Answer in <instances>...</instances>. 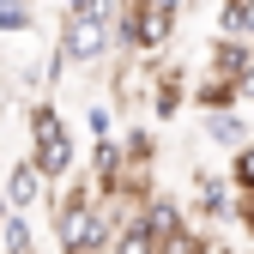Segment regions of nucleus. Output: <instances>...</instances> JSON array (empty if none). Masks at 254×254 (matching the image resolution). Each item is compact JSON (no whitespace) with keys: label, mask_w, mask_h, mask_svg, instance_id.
<instances>
[{"label":"nucleus","mask_w":254,"mask_h":254,"mask_svg":"<svg viewBox=\"0 0 254 254\" xmlns=\"http://www.w3.org/2000/svg\"><path fill=\"white\" fill-rule=\"evenodd\" d=\"M0 194H6V182H0Z\"/></svg>","instance_id":"obj_19"},{"label":"nucleus","mask_w":254,"mask_h":254,"mask_svg":"<svg viewBox=\"0 0 254 254\" xmlns=\"http://www.w3.org/2000/svg\"><path fill=\"white\" fill-rule=\"evenodd\" d=\"M236 206H242V188H236V182L212 176V170L194 176V212L206 218V224H224V218H236Z\"/></svg>","instance_id":"obj_3"},{"label":"nucleus","mask_w":254,"mask_h":254,"mask_svg":"<svg viewBox=\"0 0 254 254\" xmlns=\"http://www.w3.org/2000/svg\"><path fill=\"white\" fill-rule=\"evenodd\" d=\"M115 49V18L109 12H67L61 18V55L67 67H97Z\"/></svg>","instance_id":"obj_2"},{"label":"nucleus","mask_w":254,"mask_h":254,"mask_svg":"<svg viewBox=\"0 0 254 254\" xmlns=\"http://www.w3.org/2000/svg\"><path fill=\"white\" fill-rule=\"evenodd\" d=\"M24 127H30V164L49 176V188H55V182H73L79 145H73V133H67V121H61V103H55V97H37V103L24 109Z\"/></svg>","instance_id":"obj_1"},{"label":"nucleus","mask_w":254,"mask_h":254,"mask_svg":"<svg viewBox=\"0 0 254 254\" xmlns=\"http://www.w3.org/2000/svg\"><path fill=\"white\" fill-rule=\"evenodd\" d=\"M157 254H170V248H157Z\"/></svg>","instance_id":"obj_20"},{"label":"nucleus","mask_w":254,"mask_h":254,"mask_svg":"<svg viewBox=\"0 0 254 254\" xmlns=\"http://www.w3.org/2000/svg\"><path fill=\"white\" fill-rule=\"evenodd\" d=\"M206 139H212L218 151H242L254 133H248V121H242L236 109H206Z\"/></svg>","instance_id":"obj_7"},{"label":"nucleus","mask_w":254,"mask_h":254,"mask_svg":"<svg viewBox=\"0 0 254 254\" xmlns=\"http://www.w3.org/2000/svg\"><path fill=\"white\" fill-rule=\"evenodd\" d=\"M139 224L157 236V242H170V236H182L188 230V212H182V200H170V194H145V206H139Z\"/></svg>","instance_id":"obj_5"},{"label":"nucleus","mask_w":254,"mask_h":254,"mask_svg":"<svg viewBox=\"0 0 254 254\" xmlns=\"http://www.w3.org/2000/svg\"><path fill=\"white\" fill-rule=\"evenodd\" d=\"M230 182L242 188V194H254V139L242 151H230Z\"/></svg>","instance_id":"obj_15"},{"label":"nucleus","mask_w":254,"mask_h":254,"mask_svg":"<svg viewBox=\"0 0 254 254\" xmlns=\"http://www.w3.org/2000/svg\"><path fill=\"white\" fill-rule=\"evenodd\" d=\"M127 170H151V157H157V139L145 133V127H127Z\"/></svg>","instance_id":"obj_14"},{"label":"nucleus","mask_w":254,"mask_h":254,"mask_svg":"<svg viewBox=\"0 0 254 254\" xmlns=\"http://www.w3.org/2000/svg\"><path fill=\"white\" fill-rule=\"evenodd\" d=\"M248 67H254V43H242V37H218V43H212V61H206V73H212V79L242 85Z\"/></svg>","instance_id":"obj_6"},{"label":"nucleus","mask_w":254,"mask_h":254,"mask_svg":"<svg viewBox=\"0 0 254 254\" xmlns=\"http://www.w3.org/2000/svg\"><path fill=\"white\" fill-rule=\"evenodd\" d=\"M0 254H37V224H30V212H6V224H0Z\"/></svg>","instance_id":"obj_9"},{"label":"nucleus","mask_w":254,"mask_h":254,"mask_svg":"<svg viewBox=\"0 0 254 254\" xmlns=\"http://www.w3.org/2000/svg\"><path fill=\"white\" fill-rule=\"evenodd\" d=\"M194 103H200V109H236V103H242V91H236L230 79H212V73H206L200 91H194Z\"/></svg>","instance_id":"obj_12"},{"label":"nucleus","mask_w":254,"mask_h":254,"mask_svg":"<svg viewBox=\"0 0 254 254\" xmlns=\"http://www.w3.org/2000/svg\"><path fill=\"white\" fill-rule=\"evenodd\" d=\"M85 121H91V133H97V139H115V109H109V103H91Z\"/></svg>","instance_id":"obj_16"},{"label":"nucleus","mask_w":254,"mask_h":254,"mask_svg":"<svg viewBox=\"0 0 254 254\" xmlns=\"http://www.w3.org/2000/svg\"><path fill=\"white\" fill-rule=\"evenodd\" d=\"M236 91H242V103H254V67L242 73V85H236Z\"/></svg>","instance_id":"obj_17"},{"label":"nucleus","mask_w":254,"mask_h":254,"mask_svg":"<svg viewBox=\"0 0 254 254\" xmlns=\"http://www.w3.org/2000/svg\"><path fill=\"white\" fill-rule=\"evenodd\" d=\"M151 6H164V12H182V6H188V0H151Z\"/></svg>","instance_id":"obj_18"},{"label":"nucleus","mask_w":254,"mask_h":254,"mask_svg":"<svg viewBox=\"0 0 254 254\" xmlns=\"http://www.w3.org/2000/svg\"><path fill=\"white\" fill-rule=\"evenodd\" d=\"M218 37L254 43V0H224V12H218Z\"/></svg>","instance_id":"obj_10"},{"label":"nucleus","mask_w":254,"mask_h":254,"mask_svg":"<svg viewBox=\"0 0 254 254\" xmlns=\"http://www.w3.org/2000/svg\"><path fill=\"white\" fill-rule=\"evenodd\" d=\"M157 248H164V242H157V236L139 224V218H133V224H121V236H115L109 254H157Z\"/></svg>","instance_id":"obj_13"},{"label":"nucleus","mask_w":254,"mask_h":254,"mask_svg":"<svg viewBox=\"0 0 254 254\" xmlns=\"http://www.w3.org/2000/svg\"><path fill=\"white\" fill-rule=\"evenodd\" d=\"M37 30V6L30 0H0V37H30Z\"/></svg>","instance_id":"obj_11"},{"label":"nucleus","mask_w":254,"mask_h":254,"mask_svg":"<svg viewBox=\"0 0 254 254\" xmlns=\"http://www.w3.org/2000/svg\"><path fill=\"white\" fill-rule=\"evenodd\" d=\"M6 200H12V212H30V206H43V200H49V176L30 164V151L6 170Z\"/></svg>","instance_id":"obj_4"},{"label":"nucleus","mask_w":254,"mask_h":254,"mask_svg":"<svg viewBox=\"0 0 254 254\" xmlns=\"http://www.w3.org/2000/svg\"><path fill=\"white\" fill-rule=\"evenodd\" d=\"M182 97H188L182 73H176V67H157V85H151V115H157V121H170V115L182 109Z\"/></svg>","instance_id":"obj_8"}]
</instances>
